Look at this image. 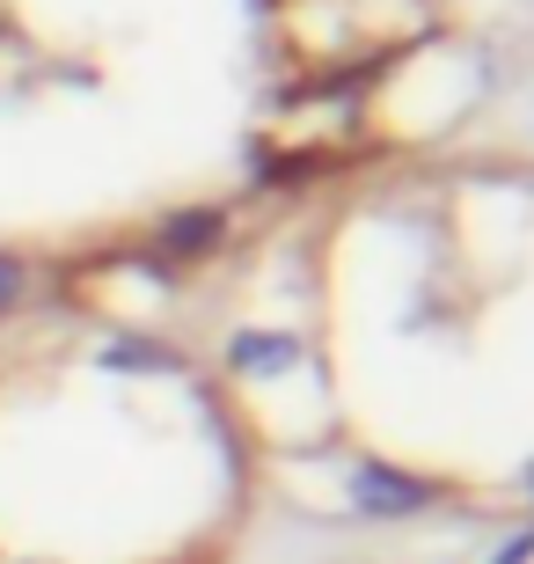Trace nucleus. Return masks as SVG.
<instances>
[{
    "mask_svg": "<svg viewBox=\"0 0 534 564\" xmlns=\"http://www.w3.org/2000/svg\"><path fill=\"white\" fill-rule=\"evenodd\" d=\"M66 425L52 389L0 397V564H235L242 440L162 367L103 375Z\"/></svg>",
    "mask_w": 534,
    "mask_h": 564,
    "instance_id": "f257e3e1",
    "label": "nucleus"
}]
</instances>
